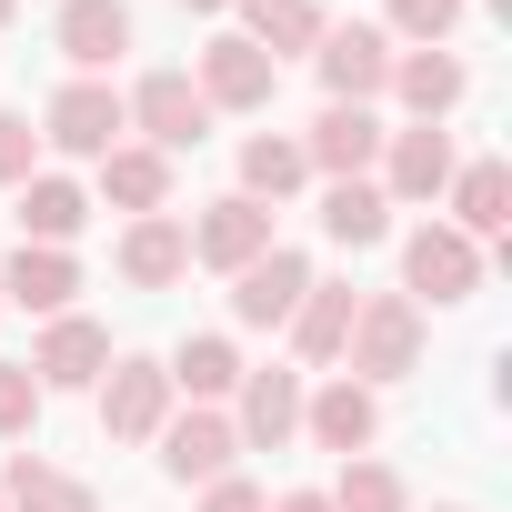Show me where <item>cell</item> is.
I'll return each instance as SVG.
<instances>
[{
    "instance_id": "36",
    "label": "cell",
    "mask_w": 512,
    "mask_h": 512,
    "mask_svg": "<svg viewBox=\"0 0 512 512\" xmlns=\"http://www.w3.org/2000/svg\"><path fill=\"white\" fill-rule=\"evenodd\" d=\"M11 21H21V0H0V31H11Z\"/></svg>"
},
{
    "instance_id": "9",
    "label": "cell",
    "mask_w": 512,
    "mask_h": 512,
    "mask_svg": "<svg viewBox=\"0 0 512 512\" xmlns=\"http://www.w3.org/2000/svg\"><path fill=\"white\" fill-rule=\"evenodd\" d=\"M312 71H322V91L332 101H382V81H392V31L382 21H342V31H322L312 41Z\"/></svg>"
},
{
    "instance_id": "7",
    "label": "cell",
    "mask_w": 512,
    "mask_h": 512,
    "mask_svg": "<svg viewBox=\"0 0 512 512\" xmlns=\"http://www.w3.org/2000/svg\"><path fill=\"white\" fill-rule=\"evenodd\" d=\"M191 231V262L201 272H251V262H262V251H272V211L262 201H241V191H221V201H201V221H181Z\"/></svg>"
},
{
    "instance_id": "18",
    "label": "cell",
    "mask_w": 512,
    "mask_h": 512,
    "mask_svg": "<svg viewBox=\"0 0 512 512\" xmlns=\"http://www.w3.org/2000/svg\"><path fill=\"white\" fill-rule=\"evenodd\" d=\"M111 262H121L131 292H171V282L191 272V231H181L171 211H141V221H121V251H111Z\"/></svg>"
},
{
    "instance_id": "2",
    "label": "cell",
    "mask_w": 512,
    "mask_h": 512,
    "mask_svg": "<svg viewBox=\"0 0 512 512\" xmlns=\"http://www.w3.org/2000/svg\"><path fill=\"white\" fill-rule=\"evenodd\" d=\"M472 292H482V241H462L442 211L412 221V231H402V302L452 312V302H472Z\"/></svg>"
},
{
    "instance_id": "19",
    "label": "cell",
    "mask_w": 512,
    "mask_h": 512,
    "mask_svg": "<svg viewBox=\"0 0 512 512\" xmlns=\"http://www.w3.org/2000/svg\"><path fill=\"white\" fill-rule=\"evenodd\" d=\"M442 201H452L442 221H452L462 241H502V231H512V171H502V161H452V191H442Z\"/></svg>"
},
{
    "instance_id": "37",
    "label": "cell",
    "mask_w": 512,
    "mask_h": 512,
    "mask_svg": "<svg viewBox=\"0 0 512 512\" xmlns=\"http://www.w3.org/2000/svg\"><path fill=\"white\" fill-rule=\"evenodd\" d=\"M432 512H472V502H432Z\"/></svg>"
},
{
    "instance_id": "11",
    "label": "cell",
    "mask_w": 512,
    "mask_h": 512,
    "mask_svg": "<svg viewBox=\"0 0 512 512\" xmlns=\"http://www.w3.org/2000/svg\"><path fill=\"white\" fill-rule=\"evenodd\" d=\"M151 442H161V472H171V482H221V472L241 462V432H231V412H221V402L171 412Z\"/></svg>"
},
{
    "instance_id": "15",
    "label": "cell",
    "mask_w": 512,
    "mask_h": 512,
    "mask_svg": "<svg viewBox=\"0 0 512 512\" xmlns=\"http://www.w3.org/2000/svg\"><path fill=\"white\" fill-rule=\"evenodd\" d=\"M302 432H312L322 452H342V462H352V452H372V442H382V392H362L352 372H332L322 392H302Z\"/></svg>"
},
{
    "instance_id": "12",
    "label": "cell",
    "mask_w": 512,
    "mask_h": 512,
    "mask_svg": "<svg viewBox=\"0 0 512 512\" xmlns=\"http://www.w3.org/2000/svg\"><path fill=\"white\" fill-rule=\"evenodd\" d=\"M191 91L211 101V121L221 111H272V91H282V71L251 51L241 31H221V41H201V71H191Z\"/></svg>"
},
{
    "instance_id": "23",
    "label": "cell",
    "mask_w": 512,
    "mask_h": 512,
    "mask_svg": "<svg viewBox=\"0 0 512 512\" xmlns=\"http://www.w3.org/2000/svg\"><path fill=\"white\" fill-rule=\"evenodd\" d=\"M91 171H101V201H111V211H131V221H141V211H171V161H161L151 141H121V151H101Z\"/></svg>"
},
{
    "instance_id": "8",
    "label": "cell",
    "mask_w": 512,
    "mask_h": 512,
    "mask_svg": "<svg viewBox=\"0 0 512 512\" xmlns=\"http://www.w3.org/2000/svg\"><path fill=\"white\" fill-rule=\"evenodd\" d=\"M312 282H322V272L302 262V251H292V241H272L251 272H231V322H241V332H282V322L302 312V292H312Z\"/></svg>"
},
{
    "instance_id": "33",
    "label": "cell",
    "mask_w": 512,
    "mask_h": 512,
    "mask_svg": "<svg viewBox=\"0 0 512 512\" xmlns=\"http://www.w3.org/2000/svg\"><path fill=\"white\" fill-rule=\"evenodd\" d=\"M272 492L262 482H241V472H221V482H201V512H262Z\"/></svg>"
},
{
    "instance_id": "17",
    "label": "cell",
    "mask_w": 512,
    "mask_h": 512,
    "mask_svg": "<svg viewBox=\"0 0 512 512\" xmlns=\"http://www.w3.org/2000/svg\"><path fill=\"white\" fill-rule=\"evenodd\" d=\"M61 61H71V81H101L121 51H131V0H61Z\"/></svg>"
},
{
    "instance_id": "6",
    "label": "cell",
    "mask_w": 512,
    "mask_h": 512,
    "mask_svg": "<svg viewBox=\"0 0 512 512\" xmlns=\"http://www.w3.org/2000/svg\"><path fill=\"white\" fill-rule=\"evenodd\" d=\"M382 141H392L382 111H362V101H322V121L302 131V161H312V181H372Z\"/></svg>"
},
{
    "instance_id": "14",
    "label": "cell",
    "mask_w": 512,
    "mask_h": 512,
    "mask_svg": "<svg viewBox=\"0 0 512 512\" xmlns=\"http://www.w3.org/2000/svg\"><path fill=\"white\" fill-rule=\"evenodd\" d=\"M71 302H81V262H71V251L21 241L11 262H0V312H41V322H61Z\"/></svg>"
},
{
    "instance_id": "24",
    "label": "cell",
    "mask_w": 512,
    "mask_h": 512,
    "mask_svg": "<svg viewBox=\"0 0 512 512\" xmlns=\"http://www.w3.org/2000/svg\"><path fill=\"white\" fill-rule=\"evenodd\" d=\"M81 221H91V191H81L71 171H31V181H21V241L71 251V241H81Z\"/></svg>"
},
{
    "instance_id": "20",
    "label": "cell",
    "mask_w": 512,
    "mask_h": 512,
    "mask_svg": "<svg viewBox=\"0 0 512 512\" xmlns=\"http://www.w3.org/2000/svg\"><path fill=\"white\" fill-rule=\"evenodd\" d=\"M412 121H442V111H462V91H472V71L452 61V51H392V81H382Z\"/></svg>"
},
{
    "instance_id": "13",
    "label": "cell",
    "mask_w": 512,
    "mask_h": 512,
    "mask_svg": "<svg viewBox=\"0 0 512 512\" xmlns=\"http://www.w3.org/2000/svg\"><path fill=\"white\" fill-rule=\"evenodd\" d=\"M101 372H111V332H101L91 312L41 322V342H31V382H41V392H91Z\"/></svg>"
},
{
    "instance_id": "35",
    "label": "cell",
    "mask_w": 512,
    "mask_h": 512,
    "mask_svg": "<svg viewBox=\"0 0 512 512\" xmlns=\"http://www.w3.org/2000/svg\"><path fill=\"white\" fill-rule=\"evenodd\" d=\"M181 11H211V21H221V11H231V0H181Z\"/></svg>"
},
{
    "instance_id": "38",
    "label": "cell",
    "mask_w": 512,
    "mask_h": 512,
    "mask_svg": "<svg viewBox=\"0 0 512 512\" xmlns=\"http://www.w3.org/2000/svg\"><path fill=\"white\" fill-rule=\"evenodd\" d=\"M0 512H11V502H0Z\"/></svg>"
},
{
    "instance_id": "22",
    "label": "cell",
    "mask_w": 512,
    "mask_h": 512,
    "mask_svg": "<svg viewBox=\"0 0 512 512\" xmlns=\"http://www.w3.org/2000/svg\"><path fill=\"white\" fill-rule=\"evenodd\" d=\"M0 502H11V512H101V492H91L81 472L41 462V452H11V462H0Z\"/></svg>"
},
{
    "instance_id": "3",
    "label": "cell",
    "mask_w": 512,
    "mask_h": 512,
    "mask_svg": "<svg viewBox=\"0 0 512 512\" xmlns=\"http://www.w3.org/2000/svg\"><path fill=\"white\" fill-rule=\"evenodd\" d=\"M121 111H131V131H141L161 161H181V151L211 141V101L191 91V71H141V81L121 91Z\"/></svg>"
},
{
    "instance_id": "31",
    "label": "cell",
    "mask_w": 512,
    "mask_h": 512,
    "mask_svg": "<svg viewBox=\"0 0 512 512\" xmlns=\"http://www.w3.org/2000/svg\"><path fill=\"white\" fill-rule=\"evenodd\" d=\"M41 382H31V362H0V442H31V422H41Z\"/></svg>"
},
{
    "instance_id": "34",
    "label": "cell",
    "mask_w": 512,
    "mask_h": 512,
    "mask_svg": "<svg viewBox=\"0 0 512 512\" xmlns=\"http://www.w3.org/2000/svg\"><path fill=\"white\" fill-rule=\"evenodd\" d=\"M262 512H332L322 492H282V502H262Z\"/></svg>"
},
{
    "instance_id": "1",
    "label": "cell",
    "mask_w": 512,
    "mask_h": 512,
    "mask_svg": "<svg viewBox=\"0 0 512 512\" xmlns=\"http://www.w3.org/2000/svg\"><path fill=\"white\" fill-rule=\"evenodd\" d=\"M342 362H352L362 392L422 372V302H402V292H362V302H352V342H342Z\"/></svg>"
},
{
    "instance_id": "30",
    "label": "cell",
    "mask_w": 512,
    "mask_h": 512,
    "mask_svg": "<svg viewBox=\"0 0 512 512\" xmlns=\"http://www.w3.org/2000/svg\"><path fill=\"white\" fill-rule=\"evenodd\" d=\"M392 51H442L452 31H462V0H392Z\"/></svg>"
},
{
    "instance_id": "27",
    "label": "cell",
    "mask_w": 512,
    "mask_h": 512,
    "mask_svg": "<svg viewBox=\"0 0 512 512\" xmlns=\"http://www.w3.org/2000/svg\"><path fill=\"white\" fill-rule=\"evenodd\" d=\"M322 231H332L342 251L392 241V201H382V181H322Z\"/></svg>"
},
{
    "instance_id": "10",
    "label": "cell",
    "mask_w": 512,
    "mask_h": 512,
    "mask_svg": "<svg viewBox=\"0 0 512 512\" xmlns=\"http://www.w3.org/2000/svg\"><path fill=\"white\" fill-rule=\"evenodd\" d=\"M372 171H382V201H392V211H422V201L452 191V131H442V121H412V131L382 141Z\"/></svg>"
},
{
    "instance_id": "28",
    "label": "cell",
    "mask_w": 512,
    "mask_h": 512,
    "mask_svg": "<svg viewBox=\"0 0 512 512\" xmlns=\"http://www.w3.org/2000/svg\"><path fill=\"white\" fill-rule=\"evenodd\" d=\"M282 332H292L302 362H342V342H352V282H312L302 312H292Z\"/></svg>"
},
{
    "instance_id": "26",
    "label": "cell",
    "mask_w": 512,
    "mask_h": 512,
    "mask_svg": "<svg viewBox=\"0 0 512 512\" xmlns=\"http://www.w3.org/2000/svg\"><path fill=\"white\" fill-rule=\"evenodd\" d=\"M302 181H312V161H302V141H292V131H251V141H241V201L282 211Z\"/></svg>"
},
{
    "instance_id": "5",
    "label": "cell",
    "mask_w": 512,
    "mask_h": 512,
    "mask_svg": "<svg viewBox=\"0 0 512 512\" xmlns=\"http://www.w3.org/2000/svg\"><path fill=\"white\" fill-rule=\"evenodd\" d=\"M91 392H101V432H111V442H151V432L171 422V402H181L151 352H111V372H101Z\"/></svg>"
},
{
    "instance_id": "32",
    "label": "cell",
    "mask_w": 512,
    "mask_h": 512,
    "mask_svg": "<svg viewBox=\"0 0 512 512\" xmlns=\"http://www.w3.org/2000/svg\"><path fill=\"white\" fill-rule=\"evenodd\" d=\"M41 171V131H31V111H0V191H21Z\"/></svg>"
},
{
    "instance_id": "16",
    "label": "cell",
    "mask_w": 512,
    "mask_h": 512,
    "mask_svg": "<svg viewBox=\"0 0 512 512\" xmlns=\"http://www.w3.org/2000/svg\"><path fill=\"white\" fill-rule=\"evenodd\" d=\"M231 432H241V452H282L292 432H302V372H241V392H231Z\"/></svg>"
},
{
    "instance_id": "29",
    "label": "cell",
    "mask_w": 512,
    "mask_h": 512,
    "mask_svg": "<svg viewBox=\"0 0 512 512\" xmlns=\"http://www.w3.org/2000/svg\"><path fill=\"white\" fill-rule=\"evenodd\" d=\"M332 512H412V492H402V472L392 462H372V452H352L342 472H332V492H322Z\"/></svg>"
},
{
    "instance_id": "4",
    "label": "cell",
    "mask_w": 512,
    "mask_h": 512,
    "mask_svg": "<svg viewBox=\"0 0 512 512\" xmlns=\"http://www.w3.org/2000/svg\"><path fill=\"white\" fill-rule=\"evenodd\" d=\"M121 141H131V111H121L111 81H61V91H51V111H41V151L101 161V151H121Z\"/></svg>"
},
{
    "instance_id": "25",
    "label": "cell",
    "mask_w": 512,
    "mask_h": 512,
    "mask_svg": "<svg viewBox=\"0 0 512 512\" xmlns=\"http://www.w3.org/2000/svg\"><path fill=\"white\" fill-rule=\"evenodd\" d=\"M161 372H171V392H181V402H231L251 362L231 352V332H191V342H181V352H171Z\"/></svg>"
},
{
    "instance_id": "21",
    "label": "cell",
    "mask_w": 512,
    "mask_h": 512,
    "mask_svg": "<svg viewBox=\"0 0 512 512\" xmlns=\"http://www.w3.org/2000/svg\"><path fill=\"white\" fill-rule=\"evenodd\" d=\"M231 11H241V41L262 51L272 71H282L292 51H312V41L332 31V21H322V0H231Z\"/></svg>"
}]
</instances>
